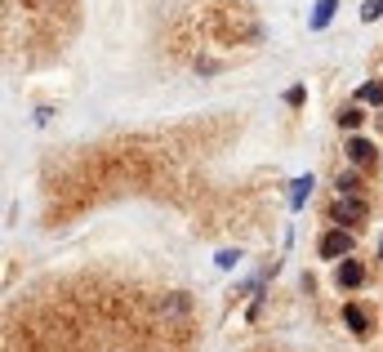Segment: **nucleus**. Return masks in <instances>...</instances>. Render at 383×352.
<instances>
[{"label": "nucleus", "mask_w": 383, "mask_h": 352, "mask_svg": "<svg viewBox=\"0 0 383 352\" xmlns=\"http://www.w3.org/2000/svg\"><path fill=\"white\" fill-rule=\"evenodd\" d=\"M330 18H335V0H316V14H312V27L321 31Z\"/></svg>", "instance_id": "39448f33"}, {"label": "nucleus", "mask_w": 383, "mask_h": 352, "mask_svg": "<svg viewBox=\"0 0 383 352\" xmlns=\"http://www.w3.org/2000/svg\"><path fill=\"white\" fill-rule=\"evenodd\" d=\"M335 188H339V192H357V174H352V170L335 174Z\"/></svg>", "instance_id": "6e6552de"}, {"label": "nucleus", "mask_w": 383, "mask_h": 352, "mask_svg": "<svg viewBox=\"0 0 383 352\" xmlns=\"http://www.w3.org/2000/svg\"><path fill=\"white\" fill-rule=\"evenodd\" d=\"M347 156H352V165H361V170H370V165H374V143H365V139H352V143H347Z\"/></svg>", "instance_id": "7ed1b4c3"}, {"label": "nucleus", "mask_w": 383, "mask_h": 352, "mask_svg": "<svg viewBox=\"0 0 383 352\" xmlns=\"http://www.w3.org/2000/svg\"><path fill=\"white\" fill-rule=\"evenodd\" d=\"M379 259H383V245H379Z\"/></svg>", "instance_id": "f8f14e48"}, {"label": "nucleus", "mask_w": 383, "mask_h": 352, "mask_svg": "<svg viewBox=\"0 0 383 352\" xmlns=\"http://www.w3.org/2000/svg\"><path fill=\"white\" fill-rule=\"evenodd\" d=\"M335 281H339L343 290H357L361 281H365V267H361V263H343L339 272H335Z\"/></svg>", "instance_id": "20e7f679"}, {"label": "nucleus", "mask_w": 383, "mask_h": 352, "mask_svg": "<svg viewBox=\"0 0 383 352\" xmlns=\"http://www.w3.org/2000/svg\"><path fill=\"white\" fill-rule=\"evenodd\" d=\"M330 219L343 223V228H357V223H365V206H361L357 196H343V201L330 206Z\"/></svg>", "instance_id": "f257e3e1"}, {"label": "nucleus", "mask_w": 383, "mask_h": 352, "mask_svg": "<svg viewBox=\"0 0 383 352\" xmlns=\"http://www.w3.org/2000/svg\"><path fill=\"white\" fill-rule=\"evenodd\" d=\"M343 321L352 326L357 334H365V316H361V308H357V304H347V308H343Z\"/></svg>", "instance_id": "0eeeda50"}, {"label": "nucleus", "mask_w": 383, "mask_h": 352, "mask_svg": "<svg viewBox=\"0 0 383 352\" xmlns=\"http://www.w3.org/2000/svg\"><path fill=\"white\" fill-rule=\"evenodd\" d=\"M379 14H383V0H365V5H361V18H365V23H374Z\"/></svg>", "instance_id": "1a4fd4ad"}, {"label": "nucleus", "mask_w": 383, "mask_h": 352, "mask_svg": "<svg viewBox=\"0 0 383 352\" xmlns=\"http://www.w3.org/2000/svg\"><path fill=\"white\" fill-rule=\"evenodd\" d=\"M339 125H343V129H357V125H361V112H357V107H347V112L339 116Z\"/></svg>", "instance_id": "9d476101"}, {"label": "nucleus", "mask_w": 383, "mask_h": 352, "mask_svg": "<svg viewBox=\"0 0 383 352\" xmlns=\"http://www.w3.org/2000/svg\"><path fill=\"white\" fill-rule=\"evenodd\" d=\"M308 188H312V178H298L294 183V206H303V201H308Z\"/></svg>", "instance_id": "9b49d317"}, {"label": "nucleus", "mask_w": 383, "mask_h": 352, "mask_svg": "<svg viewBox=\"0 0 383 352\" xmlns=\"http://www.w3.org/2000/svg\"><path fill=\"white\" fill-rule=\"evenodd\" d=\"M347 250H352V237H347V232H325L321 237V255L325 259H339V255H347Z\"/></svg>", "instance_id": "f03ea898"}, {"label": "nucleus", "mask_w": 383, "mask_h": 352, "mask_svg": "<svg viewBox=\"0 0 383 352\" xmlns=\"http://www.w3.org/2000/svg\"><path fill=\"white\" fill-rule=\"evenodd\" d=\"M357 98H361V103H374V107H379V103H383V85H379V80H370V85H361Z\"/></svg>", "instance_id": "423d86ee"}]
</instances>
